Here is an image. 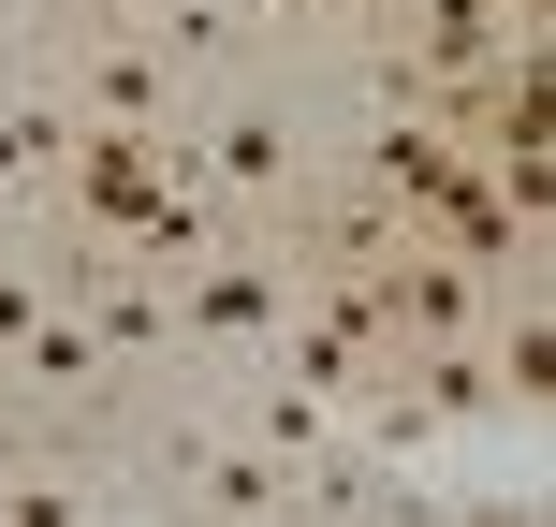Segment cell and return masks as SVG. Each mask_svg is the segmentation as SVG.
Wrapping results in <instances>:
<instances>
[{"mask_svg":"<svg viewBox=\"0 0 556 527\" xmlns=\"http://www.w3.org/2000/svg\"><path fill=\"white\" fill-rule=\"evenodd\" d=\"M45 308H59V293H29V278H15V264H0V366H15V352H29V337H45Z\"/></svg>","mask_w":556,"mask_h":527,"instance_id":"obj_11","label":"cell"},{"mask_svg":"<svg viewBox=\"0 0 556 527\" xmlns=\"http://www.w3.org/2000/svg\"><path fill=\"white\" fill-rule=\"evenodd\" d=\"M162 308H176V337H264V323H293V278H278V264H235V250H205Z\"/></svg>","mask_w":556,"mask_h":527,"instance_id":"obj_5","label":"cell"},{"mask_svg":"<svg viewBox=\"0 0 556 527\" xmlns=\"http://www.w3.org/2000/svg\"><path fill=\"white\" fill-rule=\"evenodd\" d=\"M59 205H74L88 235H103L117 264H147V278H191L205 250H220V205L176 176V147L162 133H117V117H74V147H59V176H45Z\"/></svg>","mask_w":556,"mask_h":527,"instance_id":"obj_1","label":"cell"},{"mask_svg":"<svg viewBox=\"0 0 556 527\" xmlns=\"http://www.w3.org/2000/svg\"><path fill=\"white\" fill-rule=\"evenodd\" d=\"M59 15H88V29H132V15H147V0H59Z\"/></svg>","mask_w":556,"mask_h":527,"instance_id":"obj_12","label":"cell"},{"mask_svg":"<svg viewBox=\"0 0 556 527\" xmlns=\"http://www.w3.org/2000/svg\"><path fill=\"white\" fill-rule=\"evenodd\" d=\"M483 366H498V396H513V411H542V396H556V323H542V308H513V337H498Z\"/></svg>","mask_w":556,"mask_h":527,"instance_id":"obj_9","label":"cell"},{"mask_svg":"<svg viewBox=\"0 0 556 527\" xmlns=\"http://www.w3.org/2000/svg\"><path fill=\"white\" fill-rule=\"evenodd\" d=\"M264 15H293V0H264Z\"/></svg>","mask_w":556,"mask_h":527,"instance_id":"obj_15","label":"cell"},{"mask_svg":"<svg viewBox=\"0 0 556 527\" xmlns=\"http://www.w3.org/2000/svg\"><path fill=\"white\" fill-rule=\"evenodd\" d=\"M498 15H528V29H542V0H498Z\"/></svg>","mask_w":556,"mask_h":527,"instance_id":"obj_14","label":"cell"},{"mask_svg":"<svg viewBox=\"0 0 556 527\" xmlns=\"http://www.w3.org/2000/svg\"><path fill=\"white\" fill-rule=\"evenodd\" d=\"M293 15H381V0H293Z\"/></svg>","mask_w":556,"mask_h":527,"instance_id":"obj_13","label":"cell"},{"mask_svg":"<svg viewBox=\"0 0 556 527\" xmlns=\"http://www.w3.org/2000/svg\"><path fill=\"white\" fill-rule=\"evenodd\" d=\"M425 235H440L454 264H483V278H513V264L542 250V221H528V205H513V191H498L483 162H454V176H440V205H425Z\"/></svg>","mask_w":556,"mask_h":527,"instance_id":"obj_3","label":"cell"},{"mask_svg":"<svg viewBox=\"0 0 556 527\" xmlns=\"http://www.w3.org/2000/svg\"><path fill=\"white\" fill-rule=\"evenodd\" d=\"M381 29H395L381 74H483L528 15H498V0H381Z\"/></svg>","mask_w":556,"mask_h":527,"instance_id":"obj_2","label":"cell"},{"mask_svg":"<svg viewBox=\"0 0 556 527\" xmlns=\"http://www.w3.org/2000/svg\"><path fill=\"white\" fill-rule=\"evenodd\" d=\"M74 323L103 337V352H162L176 308H162V278H147V264H88V278H74Z\"/></svg>","mask_w":556,"mask_h":527,"instance_id":"obj_8","label":"cell"},{"mask_svg":"<svg viewBox=\"0 0 556 527\" xmlns=\"http://www.w3.org/2000/svg\"><path fill=\"white\" fill-rule=\"evenodd\" d=\"M59 147H74L59 103H0V176H59Z\"/></svg>","mask_w":556,"mask_h":527,"instance_id":"obj_10","label":"cell"},{"mask_svg":"<svg viewBox=\"0 0 556 527\" xmlns=\"http://www.w3.org/2000/svg\"><path fill=\"white\" fill-rule=\"evenodd\" d=\"M454 162H469V147H454V133H440L425 103H395L381 133H366V191H381V205H410V221L440 205V176H454Z\"/></svg>","mask_w":556,"mask_h":527,"instance_id":"obj_7","label":"cell"},{"mask_svg":"<svg viewBox=\"0 0 556 527\" xmlns=\"http://www.w3.org/2000/svg\"><path fill=\"white\" fill-rule=\"evenodd\" d=\"M162 103H176V45H162V29H103V45H88V74H74V117L162 133Z\"/></svg>","mask_w":556,"mask_h":527,"instance_id":"obj_4","label":"cell"},{"mask_svg":"<svg viewBox=\"0 0 556 527\" xmlns=\"http://www.w3.org/2000/svg\"><path fill=\"white\" fill-rule=\"evenodd\" d=\"M278 191H293V133H278L264 103H220V133H205V205L235 221V205H278Z\"/></svg>","mask_w":556,"mask_h":527,"instance_id":"obj_6","label":"cell"}]
</instances>
